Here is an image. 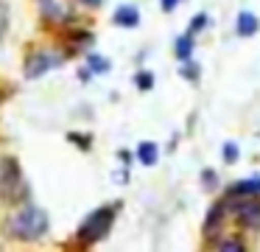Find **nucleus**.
<instances>
[{
	"mask_svg": "<svg viewBox=\"0 0 260 252\" xmlns=\"http://www.w3.org/2000/svg\"><path fill=\"white\" fill-rule=\"evenodd\" d=\"M12 233H14V238H20V241H37V238H42V235L48 233V216H45V210H40V207H34V205L23 207V210L12 218Z\"/></svg>",
	"mask_w": 260,
	"mask_h": 252,
	"instance_id": "f257e3e1",
	"label": "nucleus"
},
{
	"mask_svg": "<svg viewBox=\"0 0 260 252\" xmlns=\"http://www.w3.org/2000/svg\"><path fill=\"white\" fill-rule=\"evenodd\" d=\"M0 196L6 202H20L25 196V179L14 160L0 162Z\"/></svg>",
	"mask_w": 260,
	"mask_h": 252,
	"instance_id": "f03ea898",
	"label": "nucleus"
},
{
	"mask_svg": "<svg viewBox=\"0 0 260 252\" xmlns=\"http://www.w3.org/2000/svg\"><path fill=\"white\" fill-rule=\"evenodd\" d=\"M112 218H115V210L112 207H101V210H95L92 216L84 218V224H81V241H98L104 238V235L109 233V227H112Z\"/></svg>",
	"mask_w": 260,
	"mask_h": 252,
	"instance_id": "7ed1b4c3",
	"label": "nucleus"
},
{
	"mask_svg": "<svg viewBox=\"0 0 260 252\" xmlns=\"http://www.w3.org/2000/svg\"><path fill=\"white\" fill-rule=\"evenodd\" d=\"M62 65V56H53V53H31L28 62H25V76L28 78H40L42 73H48L51 67Z\"/></svg>",
	"mask_w": 260,
	"mask_h": 252,
	"instance_id": "20e7f679",
	"label": "nucleus"
},
{
	"mask_svg": "<svg viewBox=\"0 0 260 252\" xmlns=\"http://www.w3.org/2000/svg\"><path fill=\"white\" fill-rule=\"evenodd\" d=\"M40 6H42V14L51 17V20H68L70 17L68 6L59 3V0H40Z\"/></svg>",
	"mask_w": 260,
	"mask_h": 252,
	"instance_id": "39448f33",
	"label": "nucleus"
},
{
	"mask_svg": "<svg viewBox=\"0 0 260 252\" xmlns=\"http://www.w3.org/2000/svg\"><path fill=\"white\" fill-rule=\"evenodd\" d=\"M118 25H126V28H135L137 22H140V14H137V9L135 6H120L118 11H115V17H112Z\"/></svg>",
	"mask_w": 260,
	"mask_h": 252,
	"instance_id": "423d86ee",
	"label": "nucleus"
},
{
	"mask_svg": "<svg viewBox=\"0 0 260 252\" xmlns=\"http://www.w3.org/2000/svg\"><path fill=\"white\" fill-rule=\"evenodd\" d=\"M238 34H241V37L257 34V17L249 14V11H241V14H238Z\"/></svg>",
	"mask_w": 260,
	"mask_h": 252,
	"instance_id": "0eeeda50",
	"label": "nucleus"
},
{
	"mask_svg": "<svg viewBox=\"0 0 260 252\" xmlns=\"http://www.w3.org/2000/svg\"><path fill=\"white\" fill-rule=\"evenodd\" d=\"M238 216L243 218V221H257L260 218V202H243L241 207H238Z\"/></svg>",
	"mask_w": 260,
	"mask_h": 252,
	"instance_id": "6e6552de",
	"label": "nucleus"
},
{
	"mask_svg": "<svg viewBox=\"0 0 260 252\" xmlns=\"http://www.w3.org/2000/svg\"><path fill=\"white\" fill-rule=\"evenodd\" d=\"M235 196H257L260 193V179H246V182H238L232 188Z\"/></svg>",
	"mask_w": 260,
	"mask_h": 252,
	"instance_id": "1a4fd4ad",
	"label": "nucleus"
},
{
	"mask_svg": "<svg viewBox=\"0 0 260 252\" xmlns=\"http://www.w3.org/2000/svg\"><path fill=\"white\" fill-rule=\"evenodd\" d=\"M137 157H140L143 165H154V162H157V146H154V143H140Z\"/></svg>",
	"mask_w": 260,
	"mask_h": 252,
	"instance_id": "9d476101",
	"label": "nucleus"
},
{
	"mask_svg": "<svg viewBox=\"0 0 260 252\" xmlns=\"http://www.w3.org/2000/svg\"><path fill=\"white\" fill-rule=\"evenodd\" d=\"M190 48H193V37L187 34V39L182 37L179 42H176V53H179V59H187V56H190Z\"/></svg>",
	"mask_w": 260,
	"mask_h": 252,
	"instance_id": "9b49d317",
	"label": "nucleus"
},
{
	"mask_svg": "<svg viewBox=\"0 0 260 252\" xmlns=\"http://www.w3.org/2000/svg\"><path fill=\"white\" fill-rule=\"evenodd\" d=\"M6 31H9V6L0 0V39L6 37Z\"/></svg>",
	"mask_w": 260,
	"mask_h": 252,
	"instance_id": "f8f14e48",
	"label": "nucleus"
},
{
	"mask_svg": "<svg viewBox=\"0 0 260 252\" xmlns=\"http://www.w3.org/2000/svg\"><path fill=\"white\" fill-rule=\"evenodd\" d=\"M221 252H246V249H243L238 241H224V244H221Z\"/></svg>",
	"mask_w": 260,
	"mask_h": 252,
	"instance_id": "ddd939ff",
	"label": "nucleus"
},
{
	"mask_svg": "<svg viewBox=\"0 0 260 252\" xmlns=\"http://www.w3.org/2000/svg\"><path fill=\"white\" fill-rule=\"evenodd\" d=\"M137 87H143V90L151 87V73H137Z\"/></svg>",
	"mask_w": 260,
	"mask_h": 252,
	"instance_id": "4468645a",
	"label": "nucleus"
},
{
	"mask_svg": "<svg viewBox=\"0 0 260 252\" xmlns=\"http://www.w3.org/2000/svg\"><path fill=\"white\" fill-rule=\"evenodd\" d=\"M224 157H226V160H235V157H238V149H235V146H226V149H224Z\"/></svg>",
	"mask_w": 260,
	"mask_h": 252,
	"instance_id": "2eb2a0df",
	"label": "nucleus"
},
{
	"mask_svg": "<svg viewBox=\"0 0 260 252\" xmlns=\"http://www.w3.org/2000/svg\"><path fill=\"white\" fill-rule=\"evenodd\" d=\"M174 6H176V0H162V9H165V11H171Z\"/></svg>",
	"mask_w": 260,
	"mask_h": 252,
	"instance_id": "dca6fc26",
	"label": "nucleus"
},
{
	"mask_svg": "<svg viewBox=\"0 0 260 252\" xmlns=\"http://www.w3.org/2000/svg\"><path fill=\"white\" fill-rule=\"evenodd\" d=\"M84 3H87V6H98L101 0H84Z\"/></svg>",
	"mask_w": 260,
	"mask_h": 252,
	"instance_id": "f3484780",
	"label": "nucleus"
}]
</instances>
